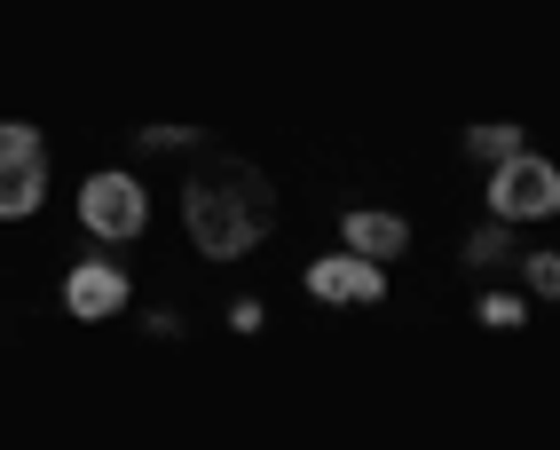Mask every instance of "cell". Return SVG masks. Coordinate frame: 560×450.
Masks as SVG:
<instances>
[{"label": "cell", "mask_w": 560, "mask_h": 450, "mask_svg": "<svg viewBox=\"0 0 560 450\" xmlns=\"http://www.w3.org/2000/svg\"><path fill=\"white\" fill-rule=\"evenodd\" d=\"M308 285H316L324 300H380V269H371V261H355V253H340V261H316V269H308Z\"/></svg>", "instance_id": "obj_4"}, {"label": "cell", "mask_w": 560, "mask_h": 450, "mask_svg": "<svg viewBox=\"0 0 560 450\" xmlns=\"http://www.w3.org/2000/svg\"><path fill=\"white\" fill-rule=\"evenodd\" d=\"M40 182H48L40 135L0 127V214H32V206H40Z\"/></svg>", "instance_id": "obj_1"}, {"label": "cell", "mask_w": 560, "mask_h": 450, "mask_svg": "<svg viewBox=\"0 0 560 450\" xmlns=\"http://www.w3.org/2000/svg\"><path fill=\"white\" fill-rule=\"evenodd\" d=\"M552 198H560V174L537 166V159H513V166L498 174V206H505V214H545Z\"/></svg>", "instance_id": "obj_3"}, {"label": "cell", "mask_w": 560, "mask_h": 450, "mask_svg": "<svg viewBox=\"0 0 560 450\" xmlns=\"http://www.w3.org/2000/svg\"><path fill=\"white\" fill-rule=\"evenodd\" d=\"M348 245H355V261H363V253H395V245H402V221H387V214H348Z\"/></svg>", "instance_id": "obj_6"}, {"label": "cell", "mask_w": 560, "mask_h": 450, "mask_svg": "<svg viewBox=\"0 0 560 450\" xmlns=\"http://www.w3.org/2000/svg\"><path fill=\"white\" fill-rule=\"evenodd\" d=\"M119 300H127L119 269H103V261H80V269H71V316H110Z\"/></svg>", "instance_id": "obj_5"}, {"label": "cell", "mask_w": 560, "mask_h": 450, "mask_svg": "<svg viewBox=\"0 0 560 450\" xmlns=\"http://www.w3.org/2000/svg\"><path fill=\"white\" fill-rule=\"evenodd\" d=\"M80 214H88V230H103V238H135L142 230V191L127 174H95L80 191Z\"/></svg>", "instance_id": "obj_2"}]
</instances>
